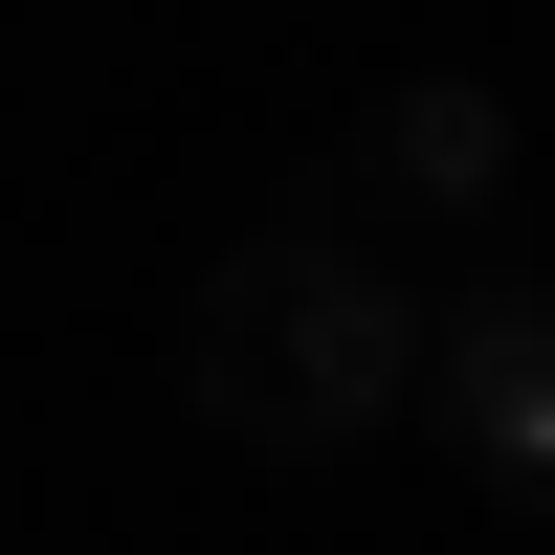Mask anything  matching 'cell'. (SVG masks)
Masks as SVG:
<instances>
[{"label": "cell", "instance_id": "2", "mask_svg": "<svg viewBox=\"0 0 555 555\" xmlns=\"http://www.w3.org/2000/svg\"><path fill=\"white\" fill-rule=\"evenodd\" d=\"M423 400L512 512H555V267H489L467 311H423Z\"/></svg>", "mask_w": 555, "mask_h": 555}, {"label": "cell", "instance_id": "1", "mask_svg": "<svg viewBox=\"0 0 555 555\" xmlns=\"http://www.w3.org/2000/svg\"><path fill=\"white\" fill-rule=\"evenodd\" d=\"M178 378H201L222 444H267V467H334V444H378L400 400H423V267L378 245V222L289 201L245 222V245L201 267V311H178Z\"/></svg>", "mask_w": 555, "mask_h": 555}, {"label": "cell", "instance_id": "3", "mask_svg": "<svg viewBox=\"0 0 555 555\" xmlns=\"http://www.w3.org/2000/svg\"><path fill=\"white\" fill-rule=\"evenodd\" d=\"M489 201H512V89H467V67L378 89V133H356L334 222H489Z\"/></svg>", "mask_w": 555, "mask_h": 555}]
</instances>
